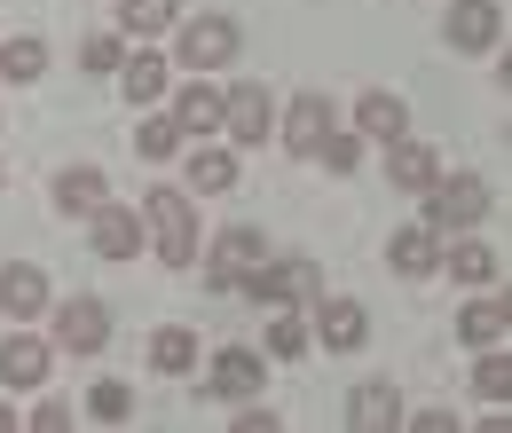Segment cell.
Segmentation results:
<instances>
[{
	"label": "cell",
	"instance_id": "2e32d148",
	"mask_svg": "<svg viewBox=\"0 0 512 433\" xmlns=\"http://www.w3.org/2000/svg\"><path fill=\"white\" fill-rule=\"evenodd\" d=\"M386 268H394V276H410V284H418V276H434V268H442V229H426V221L394 229V237H386Z\"/></svg>",
	"mask_w": 512,
	"mask_h": 433
},
{
	"label": "cell",
	"instance_id": "3957f363",
	"mask_svg": "<svg viewBox=\"0 0 512 433\" xmlns=\"http://www.w3.org/2000/svg\"><path fill=\"white\" fill-rule=\"evenodd\" d=\"M237 56H245V24H237V16L205 8V16L182 24V63H190V71H221V63H237Z\"/></svg>",
	"mask_w": 512,
	"mask_h": 433
},
{
	"label": "cell",
	"instance_id": "4fadbf2b",
	"mask_svg": "<svg viewBox=\"0 0 512 433\" xmlns=\"http://www.w3.org/2000/svg\"><path fill=\"white\" fill-rule=\"evenodd\" d=\"M48 371H56V347H48V339H32V331L0 339V386L32 394V386H48Z\"/></svg>",
	"mask_w": 512,
	"mask_h": 433
},
{
	"label": "cell",
	"instance_id": "7402d4cb",
	"mask_svg": "<svg viewBox=\"0 0 512 433\" xmlns=\"http://www.w3.org/2000/svg\"><path fill=\"white\" fill-rule=\"evenodd\" d=\"M166 119L182 126V142H197V134H221V87H182Z\"/></svg>",
	"mask_w": 512,
	"mask_h": 433
},
{
	"label": "cell",
	"instance_id": "30bf717a",
	"mask_svg": "<svg viewBox=\"0 0 512 433\" xmlns=\"http://www.w3.org/2000/svg\"><path fill=\"white\" fill-rule=\"evenodd\" d=\"M260 252H268V245H260V229H221V237H213V252H205L197 268H205V284H213V292H237V276L253 268Z\"/></svg>",
	"mask_w": 512,
	"mask_h": 433
},
{
	"label": "cell",
	"instance_id": "e575fe53",
	"mask_svg": "<svg viewBox=\"0 0 512 433\" xmlns=\"http://www.w3.org/2000/svg\"><path fill=\"white\" fill-rule=\"evenodd\" d=\"M402 426H410V433H457L465 418H457V410H442V402H426V410H402Z\"/></svg>",
	"mask_w": 512,
	"mask_h": 433
},
{
	"label": "cell",
	"instance_id": "603a6c76",
	"mask_svg": "<svg viewBox=\"0 0 512 433\" xmlns=\"http://www.w3.org/2000/svg\"><path fill=\"white\" fill-rule=\"evenodd\" d=\"M150 371L158 378H190L197 371V339L182 323H158V331H150Z\"/></svg>",
	"mask_w": 512,
	"mask_h": 433
},
{
	"label": "cell",
	"instance_id": "d6a6232c",
	"mask_svg": "<svg viewBox=\"0 0 512 433\" xmlns=\"http://www.w3.org/2000/svg\"><path fill=\"white\" fill-rule=\"evenodd\" d=\"M79 63H87V71H95V79H103V71H119V32H87V40H79Z\"/></svg>",
	"mask_w": 512,
	"mask_h": 433
},
{
	"label": "cell",
	"instance_id": "8992f818",
	"mask_svg": "<svg viewBox=\"0 0 512 433\" xmlns=\"http://www.w3.org/2000/svg\"><path fill=\"white\" fill-rule=\"evenodd\" d=\"M442 32H449V48L489 56V48H505V8H497V0H449Z\"/></svg>",
	"mask_w": 512,
	"mask_h": 433
},
{
	"label": "cell",
	"instance_id": "5bb4252c",
	"mask_svg": "<svg viewBox=\"0 0 512 433\" xmlns=\"http://www.w3.org/2000/svg\"><path fill=\"white\" fill-rule=\"evenodd\" d=\"M386 182H394V189H410V197H426V189L442 182V158H434V142H418V134L386 142Z\"/></svg>",
	"mask_w": 512,
	"mask_h": 433
},
{
	"label": "cell",
	"instance_id": "f546056e",
	"mask_svg": "<svg viewBox=\"0 0 512 433\" xmlns=\"http://www.w3.org/2000/svg\"><path fill=\"white\" fill-rule=\"evenodd\" d=\"M40 71H48V40H32V32H24V40H8V48H0V79L32 87Z\"/></svg>",
	"mask_w": 512,
	"mask_h": 433
},
{
	"label": "cell",
	"instance_id": "ba28073f",
	"mask_svg": "<svg viewBox=\"0 0 512 433\" xmlns=\"http://www.w3.org/2000/svg\"><path fill=\"white\" fill-rule=\"evenodd\" d=\"M331 126H339V103H331L323 87H300V95H292V111H284V126H276V142H284L292 158H308Z\"/></svg>",
	"mask_w": 512,
	"mask_h": 433
},
{
	"label": "cell",
	"instance_id": "52a82bcc",
	"mask_svg": "<svg viewBox=\"0 0 512 433\" xmlns=\"http://www.w3.org/2000/svg\"><path fill=\"white\" fill-rule=\"evenodd\" d=\"M505 323H512V292L497 276V284H473V300L457 308V339L465 347H505Z\"/></svg>",
	"mask_w": 512,
	"mask_h": 433
},
{
	"label": "cell",
	"instance_id": "836d02e7",
	"mask_svg": "<svg viewBox=\"0 0 512 433\" xmlns=\"http://www.w3.org/2000/svg\"><path fill=\"white\" fill-rule=\"evenodd\" d=\"M237 284H245V300H253V308H284V300H276V268H268V252H260Z\"/></svg>",
	"mask_w": 512,
	"mask_h": 433
},
{
	"label": "cell",
	"instance_id": "4dcf8cb0",
	"mask_svg": "<svg viewBox=\"0 0 512 433\" xmlns=\"http://www.w3.org/2000/svg\"><path fill=\"white\" fill-rule=\"evenodd\" d=\"M190 189H205V197L237 189V150H197L190 158Z\"/></svg>",
	"mask_w": 512,
	"mask_h": 433
},
{
	"label": "cell",
	"instance_id": "7c38bea8",
	"mask_svg": "<svg viewBox=\"0 0 512 433\" xmlns=\"http://www.w3.org/2000/svg\"><path fill=\"white\" fill-rule=\"evenodd\" d=\"M205 386H213L221 402H245V394L268 386V355H260V347H221L213 371H205Z\"/></svg>",
	"mask_w": 512,
	"mask_h": 433
},
{
	"label": "cell",
	"instance_id": "d4e9b609",
	"mask_svg": "<svg viewBox=\"0 0 512 433\" xmlns=\"http://www.w3.org/2000/svg\"><path fill=\"white\" fill-rule=\"evenodd\" d=\"M119 24H127L134 40H158V32L182 24V0H119Z\"/></svg>",
	"mask_w": 512,
	"mask_h": 433
},
{
	"label": "cell",
	"instance_id": "9a60e30c",
	"mask_svg": "<svg viewBox=\"0 0 512 433\" xmlns=\"http://www.w3.org/2000/svg\"><path fill=\"white\" fill-rule=\"evenodd\" d=\"M56 308V284H48V268H32V260H8L0 268V315H48Z\"/></svg>",
	"mask_w": 512,
	"mask_h": 433
},
{
	"label": "cell",
	"instance_id": "d590c367",
	"mask_svg": "<svg viewBox=\"0 0 512 433\" xmlns=\"http://www.w3.org/2000/svg\"><path fill=\"white\" fill-rule=\"evenodd\" d=\"M24 426H32V433H64V426H71V402H64V394L32 402V418H24Z\"/></svg>",
	"mask_w": 512,
	"mask_h": 433
},
{
	"label": "cell",
	"instance_id": "83f0119b",
	"mask_svg": "<svg viewBox=\"0 0 512 433\" xmlns=\"http://www.w3.org/2000/svg\"><path fill=\"white\" fill-rule=\"evenodd\" d=\"M87 418H95V426H127L134 418V386L127 378H95V386H87Z\"/></svg>",
	"mask_w": 512,
	"mask_h": 433
},
{
	"label": "cell",
	"instance_id": "9c48e42d",
	"mask_svg": "<svg viewBox=\"0 0 512 433\" xmlns=\"http://www.w3.org/2000/svg\"><path fill=\"white\" fill-rule=\"evenodd\" d=\"M142 237H150V229H142L134 205H95V213H87V245H95V260H134Z\"/></svg>",
	"mask_w": 512,
	"mask_h": 433
},
{
	"label": "cell",
	"instance_id": "277c9868",
	"mask_svg": "<svg viewBox=\"0 0 512 433\" xmlns=\"http://www.w3.org/2000/svg\"><path fill=\"white\" fill-rule=\"evenodd\" d=\"M48 347H64V355H103L111 347V308L95 300V292H71L64 308H56V339Z\"/></svg>",
	"mask_w": 512,
	"mask_h": 433
},
{
	"label": "cell",
	"instance_id": "484cf974",
	"mask_svg": "<svg viewBox=\"0 0 512 433\" xmlns=\"http://www.w3.org/2000/svg\"><path fill=\"white\" fill-rule=\"evenodd\" d=\"M260 355H276V363L308 355V308H268V347Z\"/></svg>",
	"mask_w": 512,
	"mask_h": 433
},
{
	"label": "cell",
	"instance_id": "8fae6325",
	"mask_svg": "<svg viewBox=\"0 0 512 433\" xmlns=\"http://www.w3.org/2000/svg\"><path fill=\"white\" fill-rule=\"evenodd\" d=\"M308 315H316V339L331 355H355V347L371 339V308H363V300H331V292H323Z\"/></svg>",
	"mask_w": 512,
	"mask_h": 433
},
{
	"label": "cell",
	"instance_id": "4316f807",
	"mask_svg": "<svg viewBox=\"0 0 512 433\" xmlns=\"http://www.w3.org/2000/svg\"><path fill=\"white\" fill-rule=\"evenodd\" d=\"M473 394H481L489 410H505V402H512V355H505V347H481V363H473Z\"/></svg>",
	"mask_w": 512,
	"mask_h": 433
},
{
	"label": "cell",
	"instance_id": "8d00e7d4",
	"mask_svg": "<svg viewBox=\"0 0 512 433\" xmlns=\"http://www.w3.org/2000/svg\"><path fill=\"white\" fill-rule=\"evenodd\" d=\"M276 426H284V418H276L260 394H245V402H237V433H276Z\"/></svg>",
	"mask_w": 512,
	"mask_h": 433
},
{
	"label": "cell",
	"instance_id": "5b68a950",
	"mask_svg": "<svg viewBox=\"0 0 512 433\" xmlns=\"http://www.w3.org/2000/svg\"><path fill=\"white\" fill-rule=\"evenodd\" d=\"M221 134H229L237 150H253V142L276 134V103H268V87H260V79H245V87H229V95H221Z\"/></svg>",
	"mask_w": 512,
	"mask_h": 433
},
{
	"label": "cell",
	"instance_id": "f1b7e54d",
	"mask_svg": "<svg viewBox=\"0 0 512 433\" xmlns=\"http://www.w3.org/2000/svg\"><path fill=\"white\" fill-rule=\"evenodd\" d=\"M308 158H316L323 174H355V166H363V134H355V126H331Z\"/></svg>",
	"mask_w": 512,
	"mask_h": 433
},
{
	"label": "cell",
	"instance_id": "6da1fadb",
	"mask_svg": "<svg viewBox=\"0 0 512 433\" xmlns=\"http://www.w3.org/2000/svg\"><path fill=\"white\" fill-rule=\"evenodd\" d=\"M142 229H150V245L166 268H197V245H205V229H197V205L182 189H150L142 197Z\"/></svg>",
	"mask_w": 512,
	"mask_h": 433
},
{
	"label": "cell",
	"instance_id": "1f68e13d",
	"mask_svg": "<svg viewBox=\"0 0 512 433\" xmlns=\"http://www.w3.org/2000/svg\"><path fill=\"white\" fill-rule=\"evenodd\" d=\"M134 150H142L150 166H166V158L182 150V126H174V119H142V126H134Z\"/></svg>",
	"mask_w": 512,
	"mask_h": 433
},
{
	"label": "cell",
	"instance_id": "44dd1931",
	"mask_svg": "<svg viewBox=\"0 0 512 433\" xmlns=\"http://www.w3.org/2000/svg\"><path fill=\"white\" fill-rule=\"evenodd\" d=\"M166 87H174V71H166V56H158V48H134V56L119 63V95H127L134 111H150Z\"/></svg>",
	"mask_w": 512,
	"mask_h": 433
},
{
	"label": "cell",
	"instance_id": "ac0fdd59",
	"mask_svg": "<svg viewBox=\"0 0 512 433\" xmlns=\"http://www.w3.org/2000/svg\"><path fill=\"white\" fill-rule=\"evenodd\" d=\"M268 268H276V300L284 308H316L323 300V260H308V252H268Z\"/></svg>",
	"mask_w": 512,
	"mask_h": 433
},
{
	"label": "cell",
	"instance_id": "e0dca14e",
	"mask_svg": "<svg viewBox=\"0 0 512 433\" xmlns=\"http://www.w3.org/2000/svg\"><path fill=\"white\" fill-rule=\"evenodd\" d=\"M347 426H355V433H394V426H402V394H394V378H363V386L347 394Z\"/></svg>",
	"mask_w": 512,
	"mask_h": 433
},
{
	"label": "cell",
	"instance_id": "cb8c5ba5",
	"mask_svg": "<svg viewBox=\"0 0 512 433\" xmlns=\"http://www.w3.org/2000/svg\"><path fill=\"white\" fill-rule=\"evenodd\" d=\"M442 268H449V276H457V284H497V252L481 245L473 229H465V237H457V245L442 252Z\"/></svg>",
	"mask_w": 512,
	"mask_h": 433
},
{
	"label": "cell",
	"instance_id": "7a4b0ae2",
	"mask_svg": "<svg viewBox=\"0 0 512 433\" xmlns=\"http://www.w3.org/2000/svg\"><path fill=\"white\" fill-rule=\"evenodd\" d=\"M489 205H497V189L481 182V174H442V182L426 189V229H481Z\"/></svg>",
	"mask_w": 512,
	"mask_h": 433
},
{
	"label": "cell",
	"instance_id": "d6986e66",
	"mask_svg": "<svg viewBox=\"0 0 512 433\" xmlns=\"http://www.w3.org/2000/svg\"><path fill=\"white\" fill-rule=\"evenodd\" d=\"M48 189H56V213H71V221H87L95 205H111V174L103 166H64Z\"/></svg>",
	"mask_w": 512,
	"mask_h": 433
},
{
	"label": "cell",
	"instance_id": "ffe728a7",
	"mask_svg": "<svg viewBox=\"0 0 512 433\" xmlns=\"http://www.w3.org/2000/svg\"><path fill=\"white\" fill-rule=\"evenodd\" d=\"M355 134L363 142H402L410 134V111H402V95H386V87H363V103H355Z\"/></svg>",
	"mask_w": 512,
	"mask_h": 433
},
{
	"label": "cell",
	"instance_id": "74e56055",
	"mask_svg": "<svg viewBox=\"0 0 512 433\" xmlns=\"http://www.w3.org/2000/svg\"><path fill=\"white\" fill-rule=\"evenodd\" d=\"M16 426H24V418H16V410H8V402H0V433H16Z\"/></svg>",
	"mask_w": 512,
	"mask_h": 433
}]
</instances>
